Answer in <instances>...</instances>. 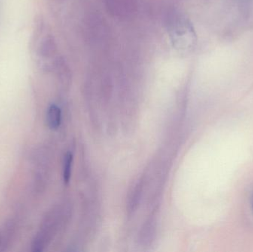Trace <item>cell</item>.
<instances>
[{"label":"cell","instance_id":"cell-1","mask_svg":"<svg viewBox=\"0 0 253 252\" xmlns=\"http://www.w3.org/2000/svg\"><path fill=\"white\" fill-rule=\"evenodd\" d=\"M47 121L49 127L52 130H57L62 123V111L56 105L49 107L47 113Z\"/></svg>","mask_w":253,"mask_h":252},{"label":"cell","instance_id":"cell-2","mask_svg":"<svg viewBox=\"0 0 253 252\" xmlns=\"http://www.w3.org/2000/svg\"><path fill=\"white\" fill-rule=\"evenodd\" d=\"M73 155L71 152H67L64 158L63 179L65 183H68L72 172Z\"/></svg>","mask_w":253,"mask_h":252},{"label":"cell","instance_id":"cell-3","mask_svg":"<svg viewBox=\"0 0 253 252\" xmlns=\"http://www.w3.org/2000/svg\"></svg>","mask_w":253,"mask_h":252}]
</instances>
